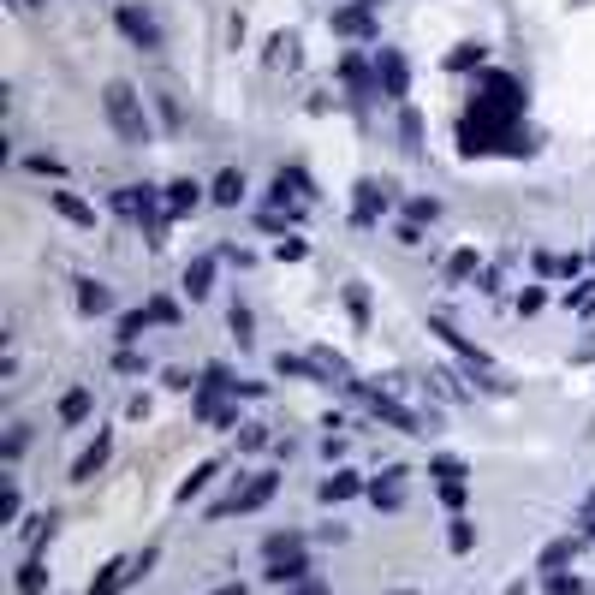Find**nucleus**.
<instances>
[{"mask_svg":"<svg viewBox=\"0 0 595 595\" xmlns=\"http://www.w3.org/2000/svg\"><path fill=\"white\" fill-rule=\"evenodd\" d=\"M447 548H453V554H471V548H476V524L453 518V530H447Z\"/></svg>","mask_w":595,"mask_h":595,"instance_id":"33","label":"nucleus"},{"mask_svg":"<svg viewBox=\"0 0 595 595\" xmlns=\"http://www.w3.org/2000/svg\"><path fill=\"white\" fill-rule=\"evenodd\" d=\"M24 167H30V173H42V179H60V173H66V161H60V155H30Z\"/></svg>","mask_w":595,"mask_h":595,"instance_id":"40","label":"nucleus"},{"mask_svg":"<svg viewBox=\"0 0 595 595\" xmlns=\"http://www.w3.org/2000/svg\"><path fill=\"white\" fill-rule=\"evenodd\" d=\"M268 66H298V36H268Z\"/></svg>","mask_w":595,"mask_h":595,"instance_id":"27","label":"nucleus"},{"mask_svg":"<svg viewBox=\"0 0 595 595\" xmlns=\"http://www.w3.org/2000/svg\"><path fill=\"white\" fill-rule=\"evenodd\" d=\"M310 197H316V191H310V179H304L298 167H286V173L274 179V191H268V203H280L286 215H304V209H310Z\"/></svg>","mask_w":595,"mask_h":595,"instance_id":"6","label":"nucleus"},{"mask_svg":"<svg viewBox=\"0 0 595 595\" xmlns=\"http://www.w3.org/2000/svg\"><path fill=\"white\" fill-rule=\"evenodd\" d=\"M114 24L125 30V42H137L143 54H161V24H155V12H149V6L125 0V6L114 12Z\"/></svg>","mask_w":595,"mask_h":595,"instance_id":"2","label":"nucleus"},{"mask_svg":"<svg viewBox=\"0 0 595 595\" xmlns=\"http://www.w3.org/2000/svg\"><path fill=\"white\" fill-rule=\"evenodd\" d=\"M262 447V429H238V453H256Z\"/></svg>","mask_w":595,"mask_h":595,"instance_id":"50","label":"nucleus"},{"mask_svg":"<svg viewBox=\"0 0 595 595\" xmlns=\"http://www.w3.org/2000/svg\"><path fill=\"white\" fill-rule=\"evenodd\" d=\"M24 447H30V429H24V423H12V429H6V441H0L6 465H12V459H24Z\"/></svg>","mask_w":595,"mask_h":595,"instance_id":"34","label":"nucleus"},{"mask_svg":"<svg viewBox=\"0 0 595 595\" xmlns=\"http://www.w3.org/2000/svg\"><path fill=\"white\" fill-rule=\"evenodd\" d=\"M447 274H453V280H471V274H482V262H476V250H459Z\"/></svg>","mask_w":595,"mask_h":595,"instance_id":"44","label":"nucleus"},{"mask_svg":"<svg viewBox=\"0 0 595 595\" xmlns=\"http://www.w3.org/2000/svg\"><path fill=\"white\" fill-rule=\"evenodd\" d=\"M369 500H375V512H399V506H405V494H399V471L375 476V482H369Z\"/></svg>","mask_w":595,"mask_h":595,"instance_id":"18","label":"nucleus"},{"mask_svg":"<svg viewBox=\"0 0 595 595\" xmlns=\"http://www.w3.org/2000/svg\"><path fill=\"white\" fill-rule=\"evenodd\" d=\"M441 506H453V512H465V500H471V476H441Z\"/></svg>","mask_w":595,"mask_h":595,"instance_id":"26","label":"nucleus"},{"mask_svg":"<svg viewBox=\"0 0 595 595\" xmlns=\"http://www.w3.org/2000/svg\"><path fill=\"white\" fill-rule=\"evenodd\" d=\"M114 209L125 215V221H161L167 215V191H155V185H125V191H114Z\"/></svg>","mask_w":595,"mask_h":595,"instance_id":"3","label":"nucleus"},{"mask_svg":"<svg viewBox=\"0 0 595 595\" xmlns=\"http://www.w3.org/2000/svg\"><path fill=\"white\" fill-rule=\"evenodd\" d=\"M310 363H316V375H322V381H352V369H346V357H340V352H322V346H316Z\"/></svg>","mask_w":595,"mask_h":595,"instance_id":"24","label":"nucleus"},{"mask_svg":"<svg viewBox=\"0 0 595 595\" xmlns=\"http://www.w3.org/2000/svg\"><path fill=\"white\" fill-rule=\"evenodd\" d=\"M340 78L352 84L357 96H375L381 84H375V66H363V54H346V66H340Z\"/></svg>","mask_w":595,"mask_h":595,"instance_id":"19","label":"nucleus"},{"mask_svg":"<svg viewBox=\"0 0 595 595\" xmlns=\"http://www.w3.org/2000/svg\"><path fill=\"white\" fill-rule=\"evenodd\" d=\"M143 328H149V310H131V316H119V340H125V346H131Z\"/></svg>","mask_w":595,"mask_h":595,"instance_id":"41","label":"nucleus"},{"mask_svg":"<svg viewBox=\"0 0 595 595\" xmlns=\"http://www.w3.org/2000/svg\"><path fill=\"white\" fill-rule=\"evenodd\" d=\"M274 488H280V476H274V471H262V476H250V482H244V494L221 500L215 512H256V506H268V500H274Z\"/></svg>","mask_w":595,"mask_h":595,"instance_id":"7","label":"nucleus"},{"mask_svg":"<svg viewBox=\"0 0 595 595\" xmlns=\"http://www.w3.org/2000/svg\"><path fill=\"white\" fill-rule=\"evenodd\" d=\"M542 595H590V584L572 578V572H548V578H542Z\"/></svg>","mask_w":595,"mask_h":595,"instance_id":"30","label":"nucleus"},{"mask_svg":"<svg viewBox=\"0 0 595 595\" xmlns=\"http://www.w3.org/2000/svg\"><path fill=\"white\" fill-rule=\"evenodd\" d=\"M352 197H357V221H363V227H369V221L387 209V203H381V197H387V185H375V179H357Z\"/></svg>","mask_w":595,"mask_h":595,"instance_id":"17","label":"nucleus"},{"mask_svg":"<svg viewBox=\"0 0 595 595\" xmlns=\"http://www.w3.org/2000/svg\"><path fill=\"white\" fill-rule=\"evenodd\" d=\"M102 108H108V125L119 131V143H143L149 137V119H143V102L131 84H108L102 90Z\"/></svg>","mask_w":595,"mask_h":595,"instance_id":"1","label":"nucleus"},{"mask_svg":"<svg viewBox=\"0 0 595 595\" xmlns=\"http://www.w3.org/2000/svg\"><path fill=\"white\" fill-rule=\"evenodd\" d=\"M54 215H60V221H72V227H96V209H90L78 191H54Z\"/></svg>","mask_w":595,"mask_h":595,"instance_id":"12","label":"nucleus"},{"mask_svg":"<svg viewBox=\"0 0 595 595\" xmlns=\"http://www.w3.org/2000/svg\"><path fill=\"white\" fill-rule=\"evenodd\" d=\"M578 536H595V494L584 500V512H578Z\"/></svg>","mask_w":595,"mask_h":595,"instance_id":"49","label":"nucleus"},{"mask_svg":"<svg viewBox=\"0 0 595 595\" xmlns=\"http://www.w3.org/2000/svg\"><path fill=\"white\" fill-rule=\"evenodd\" d=\"M227 328H233V340H238V346H250V334H256V322H250V310H244V304H233Z\"/></svg>","mask_w":595,"mask_h":595,"instance_id":"37","label":"nucleus"},{"mask_svg":"<svg viewBox=\"0 0 595 595\" xmlns=\"http://www.w3.org/2000/svg\"><path fill=\"white\" fill-rule=\"evenodd\" d=\"M560 304H566L572 316H595V280H590V286H578V292H566Z\"/></svg>","mask_w":595,"mask_h":595,"instance_id":"35","label":"nucleus"},{"mask_svg":"<svg viewBox=\"0 0 595 595\" xmlns=\"http://www.w3.org/2000/svg\"><path fill=\"white\" fill-rule=\"evenodd\" d=\"M304 578H310V560H304V554L268 560V584H280V590H286V584H304Z\"/></svg>","mask_w":595,"mask_h":595,"instance_id":"16","label":"nucleus"},{"mask_svg":"<svg viewBox=\"0 0 595 595\" xmlns=\"http://www.w3.org/2000/svg\"><path fill=\"white\" fill-rule=\"evenodd\" d=\"M542 304H548V292H542V286H524V292L512 298V310H518V316H536Z\"/></svg>","mask_w":595,"mask_h":595,"instance_id":"36","label":"nucleus"},{"mask_svg":"<svg viewBox=\"0 0 595 595\" xmlns=\"http://www.w3.org/2000/svg\"><path fill=\"white\" fill-rule=\"evenodd\" d=\"M215 595H250V590H244V584H221Z\"/></svg>","mask_w":595,"mask_h":595,"instance_id":"52","label":"nucleus"},{"mask_svg":"<svg viewBox=\"0 0 595 595\" xmlns=\"http://www.w3.org/2000/svg\"><path fill=\"white\" fill-rule=\"evenodd\" d=\"M399 143H405L411 161L423 155V119H417V108H399Z\"/></svg>","mask_w":595,"mask_h":595,"instance_id":"22","label":"nucleus"},{"mask_svg":"<svg viewBox=\"0 0 595 595\" xmlns=\"http://www.w3.org/2000/svg\"><path fill=\"white\" fill-rule=\"evenodd\" d=\"M209 203H221V209H238V203H244V173H238V167H221V173H215Z\"/></svg>","mask_w":595,"mask_h":595,"instance_id":"10","label":"nucleus"},{"mask_svg":"<svg viewBox=\"0 0 595 595\" xmlns=\"http://www.w3.org/2000/svg\"><path fill=\"white\" fill-rule=\"evenodd\" d=\"M429 387H441V399H453V405H465L471 393H465V381L453 375V369H429Z\"/></svg>","mask_w":595,"mask_h":595,"instance_id":"28","label":"nucleus"},{"mask_svg":"<svg viewBox=\"0 0 595 595\" xmlns=\"http://www.w3.org/2000/svg\"><path fill=\"white\" fill-rule=\"evenodd\" d=\"M215 476H221V459H203L197 471L185 476V488H179V506H191V500H197V494H203V488H209Z\"/></svg>","mask_w":595,"mask_h":595,"instance_id":"20","label":"nucleus"},{"mask_svg":"<svg viewBox=\"0 0 595 595\" xmlns=\"http://www.w3.org/2000/svg\"><path fill=\"white\" fill-rule=\"evenodd\" d=\"M90 405H96V393H90V387H66V399H60V423H84V417H90Z\"/></svg>","mask_w":595,"mask_h":595,"instance_id":"21","label":"nucleus"},{"mask_svg":"<svg viewBox=\"0 0 595 595\" xmlns=\"http://www.w3.org/2000/svg\"><path fill=\"white\" fill-rule=\"evenodd\" d=\"M346 387H352L357 399H363V405H369V411L381 417V423H393V429H405V435H417V429H423V423H417V417H411V411H405L399 399H387L381 387H363V381H346Z\"/></svg>","mask_w":595,"mask_h":595,"instance_id":"4","label":"nucleus"},{"mask_svg":"<svg viewBox=\"0 0 595 595\" xmlns=\"http://www.w3.org/2000/svg\"><path fill=\"white\" fill-rule=\"evenodd\" d=\"M375 84H381V96L405 102V90H411V66H405L399 48H381V54H375Z\"/></svg>","mask_w":595,"mask_h":595,"instance_id":"5","label":"nucleus"},{"mask_svg":"<svg viewBox=\"0 0 595 595\" xmlns=\"http://www.w3.org/2000/svg\"><path fill=\"white\" fill-rule=\"evenodd\" d=\"M149 322H179V304H173V298H155V304H149Z\"/></svg>","mask_w":595,"mask_h":595,"instance_id":"47","label":"nucleus"},{"mask_svg":"<svg viewBox=\"0 0 595 595\" xmlns=\"http://www.w3.org/2000/svg\"><path fill=\"white\" fill-rule=\"evenodd\" d=\"M209 286H215V256H197V262L185 268V298L197 304V298H209Z\"/></svg>","mask_w":595,"mask_h":595,"instance_id":"14","label":"nucleus"},{"mask_svg":"<svg viewBox=\"0 0 595 595\" xmlns=\"http://www.w3.org/2000/svg\"><path fill=\"white\" fill-rule=\"evenodd\" d=\"M578 363H595V334H590V346H584V352H578Z\"/></svg>","mask_w":595,"mask_h":595,"instance_id":"53","label":"nucleus"},{"mask_svg":"<svg viewBox=\"0 0 595 595\" xmlns=\"http://www.w3.org/2000/svg\"><path fill=\"white\" fill-rule=\"evenodd\" d=\"M316 494H322V506H340V500L363 494V476H357V471H334L328 482H322V488H316Z\"/></svg>","mask_w":595,"mask_h":595,"instance_id":"13","label":"nucleus"},{"mask_svg":"<svg viewBox=\"0 0 595 595\" xmlns=\"http://www.w3.org/2000/svg\"><path fill=\"white\" fill-rule=\"evenodd\" d=\"M0 524H18V482H0Z\"/></svg>","mask_w":595,"mask_h":595,"instance_id":"42","label":"nucleus"},{"mask_svg":"<svg viewBox=\"0 0 595 595\" xmlns=\"http://www.w3.org/2000/svg\"><path fill=\"white\" fill-rule=\"evenodd\" d=\"M286 554H304V536L298 530H274L268 536V560H286Z\"/></svg>","mask_w":595,"mask_h":595,"instance_id":"32","label":"nucleus"},{"mask_svg":"<svg viewBox=\"0 0 595 595\" xmlns=\"http://www.w3.org/2000/svg\"><path fill=\"white\" fill-rule=\"evenodd\" d=\"M292 595H328V590H322L316 578H304V584H292Z\"/></svg>","mask_w":595,"mask_h":595,"instance_id":"51","label":"nucleus"},{"mask_svg":"<svg viewBox=\"0 0 595 595\" xmlns=\"http://www.w3.org/2000/svg\"><path fill=\"white\" fill-rule=\"evenodd\" d=\"M346 310H352V322H369V292H363V286H346Z\"/></svg>","mask_w":595,"mask_h":595,"instance_id":"43","label":"nucleus"},{"mask_svg":"<svg viewBox=\"0 0 595 595\" xmlns=\"http://www.w3.org/2000/svg\"><path fill=\"white\" fill-rule=\"evenodd\" d=\"M536 268H542V274H566V280H572V274H584V256H578V250H572V256H548V250H536Z\"/></svg>","mask_w":595,"mask_h":595,"instance_id":"25","label":"nucleus"},{"mask_svg":"<svg viewBox=\"0 0 595 595\" xmlns=\"http://www.w3.org/2000/svg\"><path fill=\"white\" fill-rule=\"evenodd\" d=\"M405 209H411V221H435V215H441V203H435V197H411Z\"/></svg>","mask_w":595,"mask_h":595,"instance_id":"46","label":"nucleus"},{"mask_svg":"<svg viewBox=\"0 0 595 595\" xmlns=\"http://www.w3.org/2000/svg\"><path fill=\"white\" fill-rule=\"evenodd\" d=\"M334 30H340V36H352V42H369L381 24H375V12H369V6H346V12H334Z\"/></svg>","mask_w":595,"mask_h":595,"instance_id":"8","label":"nucleus"},{"mask_svg":"<svg viewBox=\"0 0 595 595\" xmlns=\"http://www.w3.org/2000/svg\"><path fill=\"white\" fill-rule=\"evenodd\" d=\"M48 530H54V518H24V524H18V542H24V548L36 554V548L48 542Z\"/></svg>","mask_w":595,"mask_h":595,"instance_id":"31","label":"nucleus"},{"mask_svg":"<svg viewBox=\"0 0 595 595\" xmlns=\"http://www.w3.org/2000/svg\"><path fill=\"white\" fill-rule=\"evenodd\" d=\"M203 197H209V191H203L197 179H173V185H167V215L179 221V215H191V209H197Z\"/></svg>","mask_w":595,"mask_h":595,"instance_id":"9","label":"nucleus"},{"mask_svg":"<svg viewBox=\"0 0 595 595\" xmlns=\"http://www.w3.org/2000/svg\"><path fill=\"white\" fill-rule=\"evenodd\" d=\"M78 310H84V316H108V310H114V292H108L102 280H78Z\"/></svg>","mask_w":595,"mask_h":595,"instance_id":"15","label":"nucleus"},{"mask_svg":"<svg viewBox=\"0 0 595 595\" xmlns=\"http://www.w3.org/2000/svg\"><path fill=\"white\" fill-rule=\"evenodd\" d=\"M274 256H280V262H304V256H310V244H304L298 233H286L280 244H274Z\"/></svg>","mask_w":595,"mask_h":595,"instance_id":"38","label":"nucleus"},{"mask_svg":"<svg viewBox=\"0 0 595 595\" xmlns=\"http://www.w3.org/2000/svg\"><path fill=\"white\" fill-rule=\"evenodd\" d=\"M18 6H48V0H18Z\"/></svg>","mask_w":595,"mask_h":595,"instance_id":"54","label":"nucleus"},{"mask_svg":"<svg viewBox=\"0 0 595 595\" xmlns=\"http://www.w3.org/2000/svg\"><path fill=\"white\" fill-rule=\"evenodd\" d=\"M108 453H114V441H108V435H96V447H84V453L72 459V482H90V476L108 465Z\"/></svg>","mask_w":595,"mask_h":595,"instance_id":"11","label":"nucleus"},{"mask_svg":"<svg viewBox=\"0 0 595 595\" xmlns=\"http://www.w3.org/2000/svg\"><path fill=\"white\" fill-rule=\"evenodd\" d=\"M429 471H435V482H441V476H465V465H459V459H447V453H441V459H429Z\"/></svg>","mask_w":595,"mask_h":595,"instance_id":"48","label":"nucleus"},{"mask_svg":"<svg viewBox=\"0 0 595 595\" xmlns=\"http://www.w3.org/2000/svg\"><path fill=\"white\" fill-rule=\"evenodd\" d=\"M42 590H48V566L30 554V560L18 566V595H42Z\"/></svg>","mask_w":595,"mask_h":595,"instance_id":"23","label":"nucleus"},{"mask_svg":"<svg viewBox=\"0 0 595 595\" xmlns=\"http://www.w3.org/2000/svg\"><path fill=\"white\" fill-rule=\"evenodd\" d=\"M114 369H119V375H143V369H149V357H143V352H114Z\"/></svg>","mask_w":595,"mask_h":595,"instance_id":"45","label":"nucleus"},{"mask_svg":"<svg viewBox=\"0 0 595 595\" xmlns=\"http://www.w3.org/2000/svg\"><path fill=\"white\" fill-rule=\"evenodd\" d=\"M572 554H578V536H560V542H548V548H542V572H560Z\"/></svg>","mask_w":595,"mask_h":595,"instance_id":"29","label":"nucleus"},{"mask_svg":"<svg viewBox=\"0 0 595 595\" xmlns=\"http://www.w3.org/2000/svg\"><path fill=\"white\" fill-rule=\"evenodd\" d=\"M482 60H488V54H482V48H471V42L447 54V66H453V72H471V66H482Z\"/></svg>","mask_w":595,"mask_h":595,"instance_id":"39","label":"nucleus"}]
</instances>
